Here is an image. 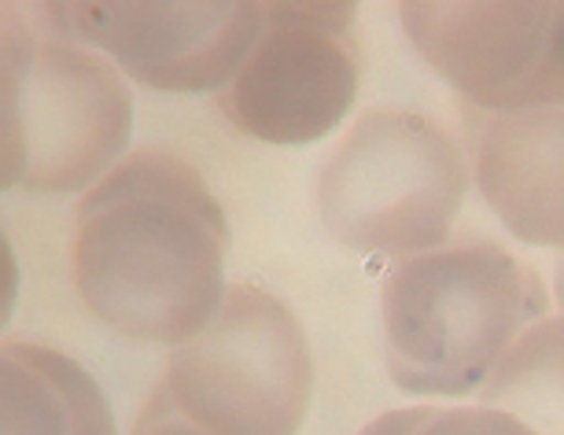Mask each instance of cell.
<instances>
[{"instance_id": "obj_8", "label": "cell", "mask_w": 564, "mask_h": 435, "mask_svg": "<svg viewBox=\"0 0 564 435\" xmlns=\"http://www.w3.org/2000/svg\"><path fill=\"white\" fill-rule=\"evenodd\" d=\"M26 133L30 193L93 188L133 133V93L122 70L52 26L45 12L26 81Z\"/></svg>"}, {"instance_id": "obj_2", "label": "cell", "mask_w": 564, "mask_h": 435, "mask_svg": "<svg viewBox=\"0 0 564 435\" xmlns=\"http://www.w3.org/2000/svg\"><path fill=\"white\" fill-rule=\"evenodd\" d=\"M384 362L410 395H476L528 325L550 317V292L495 240L443 243L388 270Z\"/></svg>"}, {"instance_id": "obj_16", "label": "cell", "mask_w": 564, "mask_h": 435, "mask_svg": "<svg viewBox=\"0 0 564 435\" xmlns=\"http://www.w3.org/2000/svg\"><path fill=\"white\" fill-rule=\"evenodd\" d=\"M553 292H557V303L564 306V259L557 262V278H553Z\"/></svg>"}, {"instance_id": "obj_11", "label": "cell", "mask_w": 564, "mask_h": 435, "mask_svg": "<svg viewBox=\"0 0 564 435\" xmlns=\"http://www.w3.org/2000/svg\"><path fill=\"white\" fill-rule=\"evenodd\" d=\"M476 395L531 432L564 435V314L528 325Z\"/></svg>"}, {"instance_id": "obj_15", "label": "cell", "mask_w": 564, "mask_h": 435, "mask_svg": "<svg viewBox=\"0 0 564 435\" xmlns=\"http://www.w3.org/2000/svg\"><path fill=\"white\" fill-rule=\"evenodd\" d=\"M15 303H19V259L12 251V240L0 229V333L12 322Z\"/></svg>"}, {"instance_id": "obj_10", "label": "cell", "mask_w": 564, "mask_h": 435, "mask_svg": "<svg viewBox=\"0 0 564 435\" xmlns=\"http://www.w3.org/2000/svg\"><path fill=\"white\" fill-rule=\"evenodd\" d=\"M0 435H119L104 388L56 347L0 344Z\"/></svg>"}, {"instance_id": "obj_9", "label": "cell", "mask_w": 564, "mask_h": 435, "mask_svg": "<svg viewBox=\"0 0 564 435\" xmlns=\"http://www.w3.org/2000/svg\"><path fill=\"white\" fill-rule=\"evenodd\" d=\"M462 122L465 159L498 221L520 243L564 251V104L513 115L462 108Z\"/></svg>"}, {"instance_id": "obj_3", "label": "cell", "mask_w": 564, "mask_h": 435, "mask_svg": "<svg viewBox=\"0 0 564 435\" xmlns=\"http://www.w3.org/2000/svg\"><path fill=\"white\" fill-rule=\"evenodd\" d=\"M465 188V148L443 122L372 108L317 174V215L344 251L402 262L443 248Z\"/></svg>"}, {"instance_id": "obj_6", "label": "cell", "mask_w": 564, "mask_h": 435, "mask_svg": "<svg viewBox=\"0 0 564 435\" xmlns=\"http://www.w3.org/2000/svg\"><path fill=\"white\" fill-rule=\"evenodd\" d=\"M399 23L462 108L564 104V0H406Z\"/></svg>"}, {"instance_id": "obj_12", "label": "cell", "mask_w": 564, "mask_h": 435, "mask_svg": "<svg viewBox=\"0 0 564 435\" xmlns=\"http://www.w3.org/2000/svg\"><path fill=\"white\" fill-rule=\"evenodd\" d=\"M37 37V4H0V193L23 188L26 182V81Z\"/></svg>"}, {"instance_id": "obj_1", "label": "cell", "mask_w": 564, "mask_h": 435, "mask_svg": "<svg viewBox=\"0 0 564 435\" xmlns=\"http://www.w3.org/2000/svg\"><path fill=\"white\" fill-rule=\"evenodd\" d=\"M229 218L196 166L141 148L82 196L70 278L85 311L137 344H185L226 295Z\"/></svg>"}, {"instance_id": "obj_13", "label": "cell", "mask_w": 564, "mask_h": 435, "mask_svg": "<svg viewBox=\"0 0 564 435\" xmlns=\"http://www.w3.org/2000/svg\"><path fill=\"white\" fill-rule=\"evenodd\" d=\"M358 435H539L524 421L491 406H410L369 421Z\"/></svg>"}, {"instance_id": "obj_5", "label": "cell", "mask_w": 564, "mask_h": 435, "mask_svg": "<svg viewBox=\"0 0 564 435\" xmlns=\"http://www.w3.org/2000/svg\"><path fill=\"white\" fill-rule=\"evenodd\" d=\"M358 81V4L284 0L262 4L259 37L215 100L243 137L311 144L355 108Z\"/></svg>"}, {"instance_id": "obj_7", "label": "cell", "mask_w": 564, "mask_h": 435, "mask_svg": "<svg viewBox=\"0 0 564 435\" xmlns=\"http://www.w3.org/2000/svg\"><path fill=\"white\" fill-rule=\"evenodd\" d=\"M56 30L97 48L126 78L155 93H218L240 70L262 26V4H41Z\"/></svg>"}, {"instance_id": "obj_14", "label": "cell", "mask_w": 564, "mask_h": 435, "mask_svg": "<svg viewBox=\"0 0 564 435\" xmlns=\"http://www.w3.org/2000/svg\"><path fill=\"white\" fill-rule=\"evenodd\" d=\"M133 435H210V432L199 428L196 421H188L185 413H181L174 402H170L166 391L155 388L152 395H148L144 410L137 413Z\"/></svg>"}, {"instance_id": "obj_4", "label": "cell", "mask_w": 564, "mask_h": 435, "mask_svg": "<svg viewBox=\"0 0 564 435\" xmlns=\"http://www.w3.org/2000/svg\"><path fill=\"white\" fill-rule=\"evenodd\" d=\"M210 435H300L314 395V351L273 292L232 284L210 322L177 344L159 380Z\"/></svg>"}]
</instances>
